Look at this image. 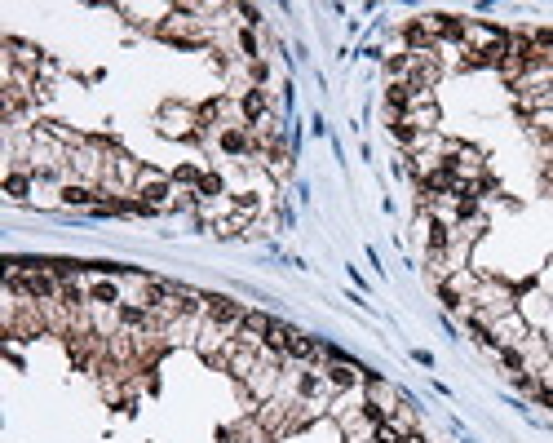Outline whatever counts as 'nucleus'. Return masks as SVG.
Wrapping results in <instances>:
<instances>
[{
	"mask_svg": "<svg viewBox=\"0 0 553 443\" xmlns=\"http://www.w3.org/2000/svg\"><path fill=\"white\" fill-rule=\"evenodd\" d=\"M89 306H120V284L111 275H97L89 284Z\"/></svg>",
	"mask_w": 553,
	"mask_h": 443,
	"instance_id": "3",
	"label": "nucleus"
},
{
	"mask_svg": "<svg viewBox=\"0 0 553 443\" xmlns=\"http://www.w3.org/2000/svg\"><path fill=\"white\" fill-rule=\"evenodd\" d=\"M248 146H253V142H248L244 129H226V134H222V151H230V155H244Z\"/></svg>",
	"mask_w": 553,
	"mask_h": 443,
	"instance_id": "9",
	"label": "nucleus"
},
{
	"mask_svg": "<svg viewBox=\"0 0 553 443\" xmlns=\"http://www.w3.org/2000/svg\"><path fill=\"white\" fill-rule=\"evenodd\" d=\"M496 359H500V368H509L513 377H518V372H527V355L518 350V346H500V350H496Z\"/></svg>",
	"mask_w": 553,
	"mask_h": 443,
	"instance_id": "7",
	"label": "nucleus"
},
{
	"mask_svg": "<svg viewBox=\"0 0 553 443\" xmlns=\"http://www.w3.org/2000/svg\"><path fill=\"white\" fill-rule=\"evenodd\" d=\"M31 182H36L31 173H23V169H9V177H5V195H9V200H27Z\"/></svg>",
	"mask_w": 553,
	"mask_h": 443,
	"instance_id": "6",
	"label": "nucleus"
},
{
	"mask_svg": "<svg viewBox=\"0 0 553 443\" xmlns=\"http://www.w3.org/2000/svg\"><path fill=\"white\" fill-rule=\"evenodd\" d=\"M390 134H394V142H403V146H416V142L425 138L412 120H390Z\"/></svg>",
	"mask_w": 553,
	"mask_h": 443,
	"instance_id": "8",
	"label": "nucleus"
},
{
	"mask_svg": "<svg viewBox=\"0 0 553 443\" xmlns=\"http://www.w3.org/2000/svg\"><path fill=\"white\" fill-rule=\"evenodd\" d=\"M319 390H323V377H319V372H301V377H297V395H301V399H314Z\"/></svg>",
	"mask_w": 553,
	"mask_h": 443,
	"instance_id": "10",
	"label": "nucleus"
},
{
	"mask_svg": "<svg viewBox=\"0 0 553 443\" xmlns=\"http://www.w3.org/2000/svg\"><path fill=\"white\" fill-rule=\"evenodd\" d=\"M222 191V177H199V191L195 195H217Z\"/></svg>",
	"mask_w": 553,
	"mask_h": 443,
	"instance_id": "11",
	"label": "nucleus"
},
{
	"mask_svg": "<svg viewBox=\"0 0 553 443\" xmlns=\"http://www.w3.org/2000/svg\"><path fill=\"white\" fill-rule=\"evenodd\" d=\"M323 382H328V386H337V390H355V386L363 382V372H359V368H350V364H332V368L323 372Z\"/></svg>",
	"mask_w": 553,
	"mask_h": 443,
	"instance_id": "4",
	"label": "nucleus"
},
{
	"mask_svg": "<svg viewBox=\"0 0 553 443\" xmlns=\"http://www.w3.org/2000/svg\"><path fill=\"white\" fill-rule=\"evenodd\" d=\"M244 315H248V310L239 302H230V297H204V319L213 328H222V333H234Z\"/></svg>",
	"mask_w": 553,
	"mask_h": 443,
	"instance_id": "1",
	"label": "nucleus"
},
{
	"mask_svg": "<svg viewBox=\"0 0 553 443\" xmlns=\"http://www.w3.org/2000/svg\"><path fill=\"white\" fill-rule=\"evenodd\" d=\"M239 111H244V129H257V124H266V111H270V102H266V93L261 89H248L244 98H239Z\"/></svg>",
	"mask_w": 553,
	"mask_h": 443,
	"instance_id": "2",
	"label": "nucleus"
},
{
	"mask_svg": "<svg viewBox=\"0 0 553 443\" xmlns=\"http://www.w3.org/2000/svg\"><path fill=\"white\" fill-rule=\"evenodd\" d=\"M97 195H107V191H93V187H85V182H66L62 187V204H102V200H97Z\"/></svg>",
	"mask_w": 553,
	"mask_h": 443,
	"instance_id": "5",
	"label": "nucleus"
}]
</instances>
